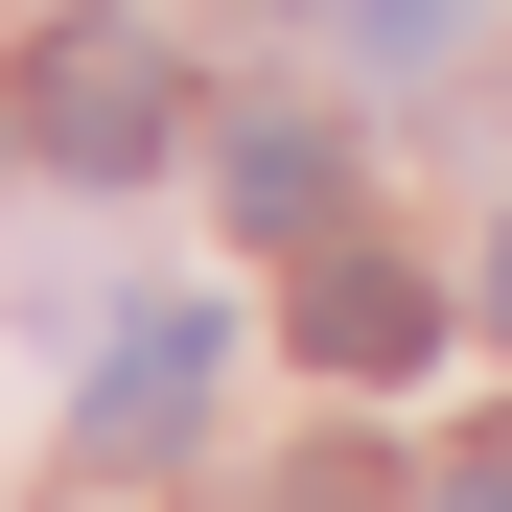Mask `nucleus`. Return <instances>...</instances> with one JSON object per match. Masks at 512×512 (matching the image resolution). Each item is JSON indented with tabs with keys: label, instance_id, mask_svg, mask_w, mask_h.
<instances>
[{
	"label": "nucleus",
	"instance_id": "obj_1",
	"mask_svg": "<svg viewBox=\"0 0 512 512\" xmlns=\"http://www.w3.org/2000/svg\"><path fill=\"white\" fill-rule=\"evenodd\" d=\"M24 140L70 163V187H140V163L187 140V70H163V24H47V70H24Z\"/></svg>",
	"mask_w": 512,
	"mask_h": 512
},
{
	"label": "nucleus",
	"instance_id": "obj_2",
	"mask_svg": "<svg viewBox=\"0 0 512 512\" xmlns=\"http://www.w3.org/2000/svg\"><path fill=\"white\" fill-rule=\"evenodd\" d=\"M210 373H233V326H210V303H140L117 373H94V466H163V443L210 419Z\"/></svg>",
	"mask_w": 512,
	"mask_h": 512
},
{
	"label": "nucleus",
	"instance_id": "obj_3",
	"mask_svg": "<svg viewBox=\"0 0 512 512\" xmlns=\"http://www.w3.org/2000/svg\"><path fill=\"white\" fill-rule=\"evenodd\" d=\"M303 373H419V350H443V280H419V256H303Z\"/></svg>",
	"mask_w": 512,
	"mask_h": 512
},
{
	"label": "nucleus",
	"instance_id": "obj_4",
	"mask_svg": "<svg viewBox=\"0 0 512 512\" xmlns=\"http://www.w3.org/2000/svg\"><path fill=\"white\" fill-rule=\"evenodd\" d=\"M210 187H233L256 233H303V210H326V140H303V117H233V140H210Z\"/></svg>",
	"mask_w": 512,
	"mask_h": 512
},
{
	"label": "nucleus",
	"instance_id": "obj_5",
	"mask_svg": "<svg viewBox=\"0 0 512 512\" xmlns=\"http://www.w3.org/2000/svg\"><path fill=\"white\" fill-rule=\"evenodd\" d=\"M466 24H489V0H350V47H373V70H443Z\"/></svg>",
	"mask_w": 512,
	"mask_h": 512
},
{
	"label": "nucleus",
	"instance_id": "obj_6",
	"mask_svg": "<svg viewBox=\"0 0 512 512\" xmlns=\"http://www.w3.org/2000/svg\"><path fill=\"white\" fill-rule=\"evenodd\" d=\"M419 512H512V466H443V489H419Z\"/></svg>",
	"mask_w": 512,
	"mask_h": 512
},
{
	"label": "nucleus",
	"instance_id": "obj_7",
	"mask_svg": "<svg viewBox=\"0 0 512 512\" xmlns=\"http://www.w3.org/2000/svg\"><path fill=\"white\" fill-rule=\"evenodd\" d=\"M489 326H512V210H489Z\"/></svg>",
	"mask_w": 512,
	"mask_h": 512
}]
</instances>
